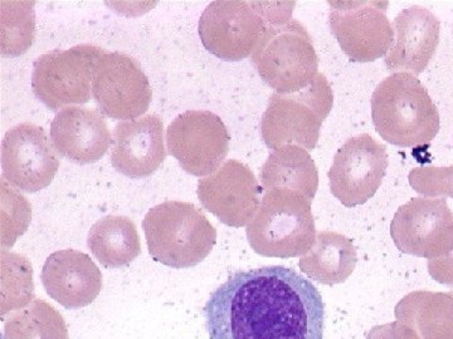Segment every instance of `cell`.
<instances>
[{
  "mask_svg": "<svg viewBox=\"0 0 453 339\" xmlns=\"http://www.w3.org/2000/svg\"><path fill=\"white\" fill-rule=\"evenodd\" d=\"M210 339H323L320 291L281 266L235 272L202 309Z\"/></svg>",
  "mask_w": 453,
  "mask_h": 339,
  "instance_id": "6da1fadb",
  "label": "cell"
},
{
  "mask_svg": "<svg viewBox=\"0 0 453 339\" xmlns=\"http://www.w3.org/2000/svg\"><path fill=\"white\" fill-rule=\"evenodd\" d=\"M295 2L216 0L199 19V37L204 49L222 61L249 58L271 26L291 20Z\"/></svg>",
  "mask_w": 453,
  "mask_h": 339,
  "instance_id": "7a4b0ae2",
  "label": "cell"
},
{
  "mask_svg": "<svg viewBox=\"0 0 453 339\" xmlns=\"http://www.w3.org/2000/svg\"><path fill=\"white\" fill-rule=\"evenodd\" d=\"M372 117L380 138L399 147L427 145L440 131V113L416 76L396 72L372 96Z\"/></svg>",
  "mask_w": 453,
  "mask_h": 339,
  "instance_id": "3957f363",
  "label": "cell"
},
{
  "mask_svg": "<svg viewBox=\"0 0 453 339\" xmlns=\"http://www.w3.org/2000/svg\"><path fill=\"white\" fill-rule=\"evenodd\" d=\"M149 254L173 269L202 263L217 242V230L202 209L186 201H165L151 207L144 222Z\"/></svg>",
  "mask_w": 453,
  "mask_h": 339,
  "instance_id": "277c9868",
  "label": "cell"
},
{
  "mask_svg": "<svg viewBox=\"0 0 453 339\" xmlns=\"http://www.w3.org/2000/svg\"><path fill=\"white\" fill-rule=\"evenodd\" d=\"M246 234L253 251L262 257H303L316 239L311 201L292 190H270L247 225Z\"/></svg>",
  "mask_w": 453,
  "mask_h": 339,
  "instance_id": "5b68a950",
  "label": "cell"
},
{
  "mask_svg": "<svg viewBox=\"0 0 453 339\" xmlns=\"http://www.w3.org/2000/svg\"><path fill=\"white\" fill-rule=\"evenodd\" d=\"M334 105L333 88L319 73L308 88L292 94H273L262 116L261 135L271 150L297 145L312 151Z\"/></svg>",
  "mask_w": 453,
  "mask_h": 339,
  "instance_id": "8992f818",
  "label": "cell"
},
{
  "mask_svg": "<svg viewBox=\"0 0 453 339\" xmlns=\"http://www.w3.org/2000/svg\"><path fill=\"white\" fill-rule=\"evenodd\" d=\"M251 61L276 94H297L308 88L319 74V56L311 35L294 19L271 26Z\"/></svg>",
  "mask_w": 453,
  "mask_h": 339,
  "instance_id": "52a82bcc",
  "label": "cell"
},
{
  "mask_svg": "<svg viewBox=\"0 0 453 339\" xmlns=\"http://www.w3.org/2000/svg\"><path fill=\"white\" fill-rule=\"evenodd\" d=\"M105 53L101 47L81 44L38 56L32 74L35 97L53 111L88 103L96 65Z\"/></svg>",
  "mask_w": 453,
  "mask_h": 339,
  "instance_id": "ba28073f",
  "label": "cell"
},
{
  "mask_svg": "<svg viewBox=\"0 0 453 339\" xmlns=\"http://www.w3.org/2000/svg\"><path fill=\"white\" fill-rule=\"evenodd\" d=\"M329 7L330 31L350 61L368 64L387 56L395 41L388 2L335 0Z\"/></svg>",
  "mask_w": 453,
  "mask_h": 339,
  "instance_id": "9c48e42d",
  "label": "cell"
},
{
  "mask_svg": "<svg viewBox=\"0 0 453 339\" xmlns=\"http://www.w3.org/2000/svg\"><path fill=\"white\" fill-rule=\"evenodd\" d=\"M225 122L211 111H187L166 129L169 154L193 177H207L222 166L229 153Z\"/></svg>",
  "mask_w": 453,
  "mask_h": 339,
  "instance_id": "30bf717a",
  "label": "cell"
},
{
  "mask_svg": "<svg viewBox=\"0 0 453 339\" xmlns=\"http://www.w3.org/2000/svg\"><path fill=\"white\" fill-rule=\"evenodd\" d=\"M390 235L399 252L437 259L453 249V213L445 198H413L396 210Z\"/></svg>",
  "mask_w": 453,
  "mask_h": 339,
  "instance_id": "8fae6325",
  "label": "cell"
},
{
  "mask_svg": "<svg viewBox=\"0 0 453 339\" xmlns=\"http://www.w3.org/2000/svg\"><path fill=\"white\" fill-rule=\"evenodd\" d=\"M92 96L101 112L113 120H138L153 98L150 82L133 56L105 53L96 65Z\"/></svg>",
  "mask_w": 453,
  "mask_h": 339,
  "instance_id": "7c38bea8",
  "label": "cell"
},
{
  "mask_svg": "<svg viewBox=\"0 0 453 339\" xmlns=\"http://www.w3.org/2000/svg\"><path fill=\"white\" fill-rule=\"evenodd\" d=\"M387 147L368 133L349 139L334 157L330 190L344 207L365 204L377 194L388 169Z\"/></svg>",
  "mask_w": 453,
  "mask_h": 339,
  "instance_id": "4fadbf2b",
  "label": "cell"
},
{
  "mask_svg": "<svg viewBox=\"0 0 453 339\" xmlns=\"http://www.w3.org/2000/svg\"><path fill=\"white\" fill-rule=\"evenodd\" d=\"M59 168L52 139L31 122L7 131L2 142L3 177L9 185L37 192L50 185Z\"/></svg>",
  "mask_w": 453,
  "mask_h": 339,
  "instance_id": "5bb4252c",
  "label": "cell"
},
{
  "mask_svg": "<svg viewBox=\"0 0 453 339\" xmlns=\"http://www.w3.org/2000/svg\"><path fill=\"white\" fill-rule=\"evenodd\" d=\"M262 190L249 166L228 160L214 174L199 180L196 194L204 209L220 222L242 228L257 214Z\"/></svg>",
  "mask_w": 453,
  "mask_h": 339,
  "instance_id": "9a60e30c",
  "label": "cell"
},
{
  "mask_svg": "<svg viewBox=\"0 0 453 339\" xmlns=\"http://www.w3.org/2000/svg\"><path fill=\"white\" fill-rule=\"evenodd\" d=\"M42 284L50 299L65 309H81L103 290V273L86 252L65 249L50 254L42 269Z\"/></svg>",
  "mask_w": 453,
  "mask_h": 339,
  "instance_id": "2e32d148",
  "label": "cell"
},
{
  "mask_svg": "<svg viewBox=\"0 0 453 339\" xmlns=\"http://www.w3.org/2000/svg\"><path fill=\"white\" fill-rule=\"evenodd\" d=\"M166 159L164 124L157 115H146L116 124L112 136L113 169L130 178L150 177Z\"/></svg>",
  "mask_w": 453,
  "mask_h": 339,
  "instance_id": "e0dca14e",
  "label": "cell"
},
{
  "mask_svg": "<svg viewBox=\"0 0 453 339\" xmlns=\"http://www.w3.org/2000/svg\"><path fill=\"white\" fill-rule=\"evenodd\" d=\"M50 139L57 153L79 165L97 162L112 145L105 117L81 106L57 113L50 124Z\"/></svg>",
  "mask_w": 453,
  "mask_h": 339,
  "instance_id": "ac0fdd59",
  "label": "cell"
},
{
  "mask_svg": "<svg viewBox=\"0 0 453 339\" xmlns=\"http://www.w3.org/2000/svg\"><path fill=\"white\" fill-rule=\"evenodd\" d=\"M395 41L387 56V68L418 76L432 61L440 44V19L427 8L403 9L393 23Z\"/></svg>",
  "mask_w": 453,
  "mask_h": 339,
  "instance_id": "d6986e66",
  "label": "cell"
},
{
  "mask_svg": "<svg viewBox=\"0 0 453 339\" xmlns=\"http://www.w3.org/2000/svg\"><path fill=\"white\" fill-rule=\"evenodd\" d=\"M395 315L421 339H453V291H412L399 300Z\"/></svg>",
  "mask_w": 453,
  "mask_h": 339,
  "instance_id": "ffe728a7",
  "label": "cell"
},
{
  "mask_svg": "<svg viewBox=\"0 0 453 339\" xmlns=\"http://www.w3.org/2000/svg\"><path fill=\"white\" fill-rule=\"evenodd\" d=\"M357 263V249L349 237L335 231H320L312 248L301 257L299 267L312 281L335 285L350 278Z\"/></svg>",
  "mask_w": 453,
  "mask_h": 339,
  "instance_id": "44dd1931",
  "label": "cell"
},
{
  "mask_svg": "<svg viewBox=\"0 0 453 339\" xmlns=\"http://www.w3.org/2000/svg\"><path fill=\"white\" fill-rule=\"evenodd\" d=\"M262 187L265 192L288 189L314 200L319 187V171L309 151L297 145H285L268 156L262 166Z\"/></svg>",
  "mask_w": 453,
  "mask_h": 339,
  "instance_id": "7402d4cb",
  "label": "cell"
},
{
  "mask_svg": "<svg viewBox=\"0 0 453 339\" xmlns=\"http://www.w3.org/2000/svg\"><path fill=\"white\" fill-rule=\"evenodd\" d=\"M88 245L107 269L129 266L142 252L138 229L127 216L110 215L97 220L89 229Z\"/></svg>",
  "mask_w": 453,
  "mask_h": 339,
  "instance_id": "603a6c76",
  "label": "cell"
},
{
  "mask_svg": "<svg viewBox=\"0 0 453 339\" xmlns=\"http://www.w3.org/2000/svg\"><path fill=\"white\" fill-rule=\"evenodd\" d=\"M2 339H70L62 314L50 303L35 298L9 315Z\"/></svg>",
  "mask_w": 453,
  "mask_h": 339,
  "instance_id": "cb8c5ba5",
  "label": "cell"
},
{
  "mask_svg": "<svg viewBox=\"0 0 453 339\" xmlns=\"http://www.w3.org/2000/svg\"><path fill=\"white\" fill-rule=\"evenodd\" d=\"M35 2H0L2 55L19 56L31 49L35 37Z\"/></svg>",
  "mask_w": 453,
  "mask_h": 339,
  "instance_id": "d4e9b609",
  "label": "cell"
},
{
  "mask_svg": "<svg viewBox=\"0 0 453 339\" xmlns=\"http://www.w3.org/2000/svg\"><path fill=\"white\" fill-rule=\"evenodd\" d=\"M366 339H421L418 333L411 328L407 324L399 322L381 324L372 327Z\"/></svg>",
  "mask_w": 453,
  "mask_h": 339,
  "instance_id": "484cf974",
  "label": "cell"
},
{
  "mask_svg": "<svg viewBox=\"0 0 453 339\" xmlns=\"http://www.w3.org/2000/svg\"><path fill=\"white\" fill-rule=\"evenodd\" d=\"M428 273L434 281L453 290V249L443 257L429 259Z\"/></svg>",
  "mask_w": 453,
  "mask_h": 339,
  "instance_id": "4316f807",
  "label": "cell"
},
{
  "mask_svg": "<svg viewBox=\"0 0 453 339\" xmlns=\"http://www.w3.org/2000/svg\"><path fill=\"white\" fill-rule=\"evenodd\" d=\"M451 198H453V166H451Z\"/></svg>",
  "mask_w": 453,
  "mask_h": 339,
  "instance_id": "83f0119b",
  "label": "cell"
}]
</instances>
